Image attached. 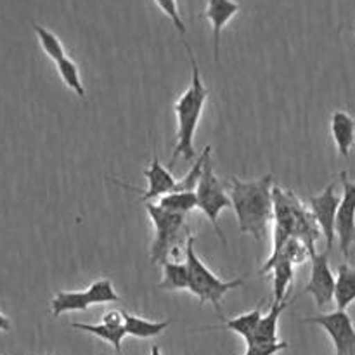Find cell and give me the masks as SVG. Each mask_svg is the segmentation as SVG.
<instances>
[{
  "mask_svg": "<svg viewBox=\"0 0 355 355\" xmlns=\"http://www.w3.org/2000/svg\"><path fill=\"white\" fill-rule=\"evenodd\" d=\"M144 177L148 179V189L139 191L141 193L139 200L146 201V203H151L156 198L165 196V194L172 193L175 189L177 179L159 163L158 155L153 156L151 165H149L148 170H144Z\"/></svg>",
  "mask_w": 355,
  "mask_h": 355,
  "instance_id": "11",
  "label": "cell"
},
{
  "mask_svg": "<svg viewBox=\"0 0 355 355\" xmlns=\"http://www.w3.org/2000/svg\"><path fill=\"white\" fill-rule=\"evenodd\" d=\"M90 298L87 291H59L51 302L54 318H59L64 312H85L90 307Z\"/></svg>",
  "mask_w": 355,
  "mask_h": 355,
  "instance_id": "16",
  "label": "cell"
},
{
  "mask_svg": "<svg viewBox=\"0 0 355 355\" xmlns=\"http://www.w3.org/2000/svg\"><path fill=\"white\" fill-rule=\"evenodd\" d=\"M47 355H52V354H47Z\"/></svg>",
  "mask_w": 355,
  "mask_h": 355,
  "instance_id": "32",
  "label": "cell"
},
{
  "mask_svg": "<svg viewBox=\"0 0 355 355\" xmlns=\"http://www.w3.org/2000/svg\"><path fill=\"white\" fill-rule=\"evenodd\" d=\"M158 205L165 210L172 211V214L187 217V214L198 208V198L196 193H193V191H172V193L159 198Z\"/></svg>",
  "mask_w": 355,
  "mask_h": 355,
  "instance_id": "20",
  "label": "cell"
},
{
  "mask_svg": "<svg viewBox=\"0 0 355 355\" xmlns=\"http://www.w3.org/2000/svg\"><path fill=\"white\" fill-rule=\"evenodd\" d=\"M304 322L318 324L328 333L335 345V355H355V328L347 311H335L329 314L305 318Z\"/></svg>",
  "mask_w": 355,
  "mask_h": 355,
  "instance_id": "6",
  "label": "cell"
},
{
  "mask_svg": "<svg viewBox=\"0 0 355 355\" xmlns=\"http://www.w3.org/2000/svg\"><path fill=\"white\" fill-rule=\"evenodd\" d=\"M329 253L331 252L324 250L322 253H315L311 257V279L304 288V293L312 295L321 311H324L335 300L336 277L329 267Z\"/></svg>",
  "mask_w": 355,
  "mask_h": 355,
  "instance_id": "7",
  "label": "cell"
},
{
  "mask_svg": "<svg viewBox=\"0 0 355 355\" xmlns=\"http://www.w3.org/2000/svg\"><path fill=\"white\" fill-rule=\"evenodd\" d=\"M149 355H162V350H159L158 345H153L151 354H149Z\"/></svg>",
  "mask_w": 355,
  "mask_h": 355,
  "instance_id": "30",
  "label": "cell"
},
{
  "mask_svg": "<svg viewBox=\"0 0 355 355\" xmlns=\"http://www.w3.org/2000/svg\"><path fill=\"white\" fill-rule=\"evenodd\" d=\"M354 33H355V28H354Z\"/></svg>",
  "mask_w": 355,
  "mask_h": 355,
  "instance_id": "31",
  "label": "cell"
},
{
  "mask_svg": "<svg viewBox=\"0 0 355 355\" xmlns=\"http://www.w3.org/2000/svg\"><path fill=\"white\" fill-rule=\"evenodd\" d=\"M0 331H10V319L0 312Z\"/></svg>",
  "mask_w": 355,
  "mask_h": 355,
  "instance_id": "29",
  "label": "cell"
},
{
  "mask_svg": "<svg viewBox=\"0 0 355 355\" xmlns=\"http://www.w3.org/2000/svg\"><path fill=\"white\" fill-rule=\"evenodd\" d=\"M194 193H196L198 198V208L207 215L210 224L214 225L215 232L220 236L222 243L225 245V238L224 234H222V229L218 227V215H220V211L225 210V208H232V201L231 196L227 194V191H225L224 184H222L220 179L215 175L210 158L205 163L203 175H201L200 184H198Z\"/></svg>",
  "mask_w": 355,
  "mask_h": 355,
  "instance_id": "5",
  "label": "cell"
},
{
  "mask_svg": "<svg viewBox=\"0 0 355 355\" xmlns=\"http://www.w3.org/2000/svg\"><path fill=\"white\" fill-rule=\"evenodd\" d=\"M155 2L156 6L159 7V10L172 21L175 30L179 31V35L182 37V42L186 44V24H184L182 16H180L179 2H177V0H155Z\"/></svg>",
  "mask_w": 355,
  "mask_h": 355,
  "instance_id": "26",
  "label": "cell"
},
{
  "mask_svg": "<svg viewBox=\"0 0 355 355\" xmlns=\"http://www.w3.org/2000/svg\"><path fill=\"white\" fill-rule=\"evenodd\" d=\"M159 288L166 291L189 290V269H187V263H177L172 262V260L163 263V281L159 283Z\"/></svg>",
  "mask_w": 355,
  "mask_h": 355,
  "instance_id": "19",
  "label": "cell"
},
{
  "mask_svg": "<svg viewBox=\"0 0 355 355\" xmlns=\"http://www.w3.org/2000/svg\"><path fill=\"white\" fill-rule=\"evenodd\" d=\"M241 6L238 0H207L203 16L210 21L211 31H214V58L218 61L220 54V33L229 21L239 12Z\"/></svg>",
  "mask_w": 355,
  "mask_h": 355,
  "instance_id": "10",
  "label": "cell"
},
{
  "mask_svg": "<svg viewBox=\"0 0 355 355\" xmlns=\"http://www.w3.org/2000/svg\"><path fill=\"white\" fill-rule=\"evenodd\" d=\"M343 184V198L340 201L338 214H336V238L340 250L349 259L350 246L355 241V182L349 179V173H340Z\"/></svg>",
  "mask_w": 355,
  "mask_h": 355,
  "instance_id": "9",
  "label": "cell"
},
{
  "mask_svg": "<svg viewBox=\"0 0 355 355\" xmlns=\"http://www.w3.org/2000/svg\"><path fill=\"white\" fill-rule=\"evenodd\" d=\"M229 182H231L229 196L238 217L239 231L260 239L262 232L266 231L267 222L274 215L272 175H266L257 180H241L238 177H231Z\"/></svg>",
  "mask_w": 355,
  "mask_h": 355,
  "instance_id": "1",
  "label": "cell"
},
{
  "mask_svg": "<svg viewBox=\"0 0 355 355\" xmlns=\"http://www.w3.org/2000/svg\"><path fill=\"white\" fill-rule=\"evenodd\" d=\"M262 318H263L262 307L259 305V307H255L253 311L238 315V318L234 319H225V318H220V319H222V328L238 333V335L243 336V338L246 340V343H248L253 340V335H255L257 328H259V322Z\"/></svg>",
  "mask_w": 355,
  "mask_h": 355,
  "instance_id": "17",
  "label": "cell"
},
{
  "mask_svg": "<svg viewBox=\"0 0 355 355\" xmlns=\"http://www.w3.org/2000/svg\"><path fill=\"white\" fill-rule=\"evenodd\" d=\"M103 322L107 326H113V328H121L125 326L123 312L120 311H110L103 315Z\"/></svg>",
  "mask_w": 355,
  "mask_h": 355,
  "instance_id": "28",
  "label": "cell"
},
{
  "mask_svg": "<svg viewBox=\"0 0 355 355\" xmlns=\"http://www.w3.org/2000/svg\"><path fill=\"white\" fill-rule=\"evenodd\" d=\"M87 295L90 298L92 305H103V304H113V302H120V295L113 288V283L110 279H101L90 284L87 288Z\"/></svg>",
  "mask_w": 355,
  "mask_h": 355,
  "instance_id": "25",
  "label": "cell"
},
{
  "mask_svg": "<svg viewBox=\"0 0 355 355\" xmlns=\"http://www.w3.org/2000/svg\"><path fill=\"white\" fill-rule=\"evenodd\" d=\"M355 302V269L349 263H342L338 267L335 286V304L336 311H347L350 304Z\"/></svg>",
  "mask_w": 355,
  "mask_h": 355,
  "instance_id": "15",
  "label": "cell"
},
{
  "mask_svg": "<svg viewBox=\"0 0 355 355\" xmlns=\"http://www.w3.org/2000/svg\"><path fill=\"white\" fill-rule=\"evenodd\" d=\"M288 302H274L270 305V311L267 312V315H263L259 322V328H257L255 335H253L252 342L259 343H276L277 342V322H279L281 314L288 309ZM248 342V343H252Z\"/></svg>",
  "mask_w": 355,
  "mask_h": 355,
  "instance_id": "14",
  "label": "cell"
},
{
  "mask_svg": "<svg viewBox=\"0 0 355 355\" xmlns=\"http://www.w3.org/2000/svg\"><path fill=\"white\" fill-rule=\"evenodd\" d=\"M146 211L155 225V241L151 246V262L155 266L168 262V255L182 243V239L191 238V231L184 215L172 214L159 205L146 203Z\"/></svg>",
  "mask_w": 355,
  "mask_h": 355,
  "instance_id": "4",
  "label": "cell"
},
{
  "mask_svg": "<svg viewBox=\"0 0 355 355\" xmlns=\"http://www.w3.org/2000/svg\"><path fill=\"white\" fill-rule=\"evenodd\" d=\"M33 31L37 33V38H38V42H40L44 52L52 59V61L59 62L61 59L68 58V55H66L64 45L61 44V40L58 38V35H54L51 30H47L45 26H42V24H33Z\"/></svg>",
  "mask_w": 355,
  "mask_h": 355,
  "instance_id": "22",
  "label": "cell"
},
{
  "mask_svg": "<svg viewBox=\"0 0 355 355\" xmlns=\"http://www.w3.org/2000/svg\"><path fill=\"white\" fill-rule=\"evenodd\" d=\"M186 263L189 269V291L196 295L200 304L210 302L215 311L222 318V300L231 290L243 286L245 279L239 277L234 281H224L215 276L207 266L200 260V257L194 252V238L191 236L186 241Z\"/></svg>",
  "mask_w": 355,
  "mask_h": 355,
  "instance_id": "3",
  "label": "cell"
},
{
  "mask_svg": "<svg viewBox=\"0 0 355 355\" xmlns=\"http://www.w3.org/2000/svg\"><path fill=\"white\" fill-rule=\"evenodd\" d=\"M125 319V331L128 336H134V338H153V336H158L165 331L170 326V321H148V319L137 318V315H130L127 312H123Z\"/></svg>",
  "mask_w": 355,
  "mask_h": 355,
  "instance_id": "18",
  "label": "cell"
},
{
  "mask_svg": "<svg viewBox=\"0 0 355 355\" xmlns=\"http://www.w3.org/2000/svg\"><path fill=\"white\" fill-rule=\"evenodd\" d=\"M336 184H329L319 196L309 198V207H311V214L314 220L318 222L319 229H321L322 236L326 239V248L331 252L333 243L336 238V214H338L340 207V198L335 191Z\"/></svg>",
  "mask_w": 355,
  "mask_h": 355,
  "instance_id": "8",
  "label": "cell"
},
{
  "mask_svg": "<svg viewBox=\"0 0 355 355\" xmlns=\"http://www.w3.org/2000/svg\"><path fill=\"white\" fill-rule=\"evenodd\" d=\"M55 66H58V73L62 78V82L66 83V87L71 89L73 92H76V96L85 97V87L82 85V78H80V71L76 62L71 61L69 58H64L59 62H55Z\"/></svg>",
  "mask_w": 355,
  "mask_h": 355,
  "instance_id": "23",
  "label": "cell"
},
{
  "mask_svg": "<svg viewBox=\"0 0 355 355\" xmlns=\"http://www.w3.org/2000/svg\"><path fill=\"white\" fill-rule=\"evenodd\" d=\"M272 272L274 279V302H284L288 293V288L293 283V263L288 259L277 257L272 262H267L262 267L260 274Z\"/></svg>",
  "mask_w": 355,
  "mask_h": 355,
  "instance_id": "12",
  "label": "cell"
},
{
  "mask_svg": "<svg viewBox=\"0 0 355 355\" xmlns=\"http://www.w3.org/2000/svg\"><path fill=\"white\" fill-rule=\"evenodd\" d=\"M184 47H186L187 55H189L193 78H191L189 89L173 104V111H175L177 118V146L173 149L172 162H175L179 156L186 159V162H191L196 156V151H194V134H196L198 123H200L201 114H203L205 103L208 99V89L203 85L196 58H194L187 42L184 44Z\"/></svg>",
  "mask_w": 355,
  "mask_h": 355,
  "instance_id": "2",
  "label": "cell"
},
{
  "mask_svg": "<svg viewBox=\"0 0 355 355\" xmlns=\"http://www.w3.org/2000/svg\"><path fill=\"white\" fill-rule=\"evenodd\" d=\"M288 343L286 342H276V343H259L252 342L246 343V352L245 355H276L281 350H286Z\"/></svg>",
  "mask_w": 355,
  "mask_h": 355,
  "instance_id": "27",
  "label": "cell"
},
{
  "mask_svg": "<svg viewBox=\"0 0 355 355\" xmlns=\"http://www.w3.org/2000/svg\"><path fill=\"white\" fill-rule=\"evenodd\" d=\"M210 151L211 148L210 146H207V149H205L203 153H201L200 158L194 162L193 168L189 170V172L186 173V175L182 177V179L177 180L175 184V189L173 191H196L198 184H200V179L201 175H203V168H205V163L208 162V158H210Z\"/></svg>",
  "mask_w": 355,
  "mask_h": 355,
  "instance_id": "24",
  "label": "cell"
},
{
  "mask_svg": "<svg viewBox=\"0 0 355 355\" xmlns=\"http://www.w3.org/2000/svg\"><path fill=\"white\" fill-rule=\"evenodd\" d=\"M69 326L75 329H80V331L90 333V335L97 336V338L104 340V342L111 343L114 347L116 352L121 350V342L127 336V331H125V326L121 328H113V326H107L104 322L101 324H82V322H69Z\"/></svg>",
  "mask_w": 355,
  "mask_h": 355,
  "instance_id": "21",
  "label": "cell"
},
{
  "mask_svg": "<svg viewBox=\"0 0 355 355\" xmlns=\"http://www.w3.org/2000/svg\"><path fill=\"white\" fill-rule=\"evenodd\" d=\"M331 134L340 155L347 158L355 144V120L345 111H335L331 116Z\"/></svg>",
  "mask_w": 355,
  "mask_h": 355,
  "instance_id": "13",
  "label": "cell"
}]
</instances>
